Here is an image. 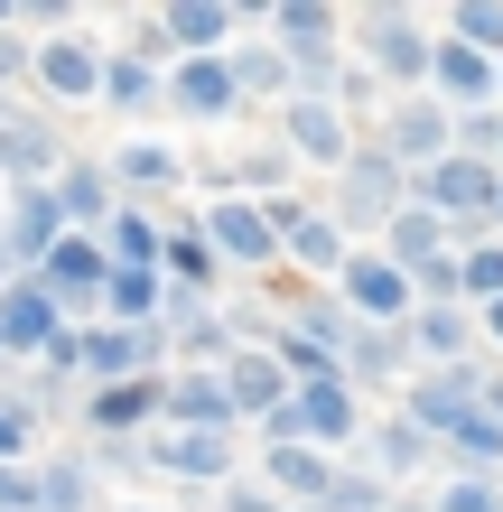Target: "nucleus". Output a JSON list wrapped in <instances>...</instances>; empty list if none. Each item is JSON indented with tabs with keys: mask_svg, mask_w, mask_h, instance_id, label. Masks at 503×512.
Segmentation results:
<instances>
[{
	"mask_svg": "<svg viewBox=\"0 0 503 512\" xmlns=\"http://www.w3.org/2000/svg\"><path fill=\"white\" fill-rule=\"evenodd\" d=\"M0 243H10V270H19V280L66 243V205H56V187H10V196H0Z\"/></svg>",
	"mask_w": 503,
	"mask_h": 512,
	"instance_id": "obj_15",
	"label": "nucleus"
},
{
	"mask_svg": "<svg viewBox=\"0 0 503 512\" xmlns=\"http://www.w3.org/2000/svg\"><path fill=\"white\" fill-rule=\"evenodd\" d=\"M429 503H438V512H503V485H494V475H448Z\"/></svg>",
	"mask_w": 503,
	"mask_h": 512,
	"instance_id": "obj_43",
	"label": "nucleus"
},
{
	"mask_svg": "<svg viewBox=\"0 0 503 512\" xmlns=\"http://www.w3.org/2000/svg\"><path fill=\"white\" fill-rule=\"evenodd\" d=\"M28 75H38V47L19 28V0H0V94H28Z\"/></svg>",
	"mask_w": 503,
	"mask_h": 512,
	"instance_id": "obj_40",
	"label": "nucleus"
},
{
	"mask_svg": "<svg viewBox=\"0 0 503 512\" xmlns=\"http://www.w3.org/2000/svg\"><path fill=\"white\" fill-rule=\"evenodd\" d=\"M28 438H38V410L0 401V466H38V457H28Z\"/></svg>",
	"mask_w": 503,
	"mask_h": 512,
	"instance_id": "obj_44",
	"label": "nucleus"
},
{
	"mask_svg": "<svg viewBox=\"0 0 503 512\" xmlns=\"http://www.w3.org/2000/svg\"><path fill=\"white\" fill-rule=\"evenodd\" d=\"M28 280H38L75 326H94V317H103V289H112V252H103V233H66V243L28 270Z\"/></svg>",
	"mask_w": 503,
	"mask_h": 512,
	"instance_id": "obj_7",
	"label": "nucleus"
},
{
	"mask_svg": "<svg viewBox=\"0 0 503 512\" xmlns=\"http://www.w3.org/2000/svg\"><path fill=\"white\" fill-rule=\"evenodd\" d=\"M392 512H438V503H429V494H401V503H392Z\"/></svg>",
	"mask_w": 503,
	"mask_h": 512,
	"instance_id": "obj_49",
	"label": "nucleus"
},
{
	"mask_svg": "<svg viewBox=\"0 0 503 512\" xmlns=\"http://www.w3.org/2000/svg\"><path fill=\"white\" fill-rule=\"evenodd\" d=\"M103 252H112V270H159V252H168V215H150V205H122V215L103 224Z\"/></svg>",
	"mask_w": 503,
	"mask_h": 512,
	"instance_id": "obj_34",
	"label": "nucleus"
},
{
	"mask_svg": "<svg viewBox=\"0 0 503 512\" xmlns=\"http://www.w3.org/2000/svg\"><path fill=\"white\" fill-rule=\"evenodd\" d=\"M224 66H233V84H243V112L252 103H289V56L280 47H233Z\"/></svg>",
	"mask_w": 503,
	"mask_h": 512,
	"instance_id": "obj_38",
	"label": "nucleus"
},
{
	"mask_svg": "<svg viewBox=\"0 0 503 512\" xmlns=\"http://www.w3.org/2000/svg\"><path fill=\"white\" fill-rule=\"evenodd\" d=\"M215 512H289V503H280L271 485H252V475H233V485L215 494Z\"/></svg>",
	"mask_w": 503,
	"mask_h": 512,
	"instance_id": "obj_45",
	"label": "nucleus"
},
{
	"mask_svg": "<svg viewBox=\"0 0 503 512\" xmlns=\"http://www.w3.org/2000/svg\"><path fill=\"white\" fill-rule=\"evenodd\" d=\"M0 512H38V466H0Z\"/></svg>",
	"mask_w": 503,
	"mask_h": 512,
	"instance_id": "obj_46",
	"label": "nucleus"
},
{
	"mask_svg": "<svg viewBox=\"0 0 503 512\" xmlns=\"http://www.w3.org/2000/svg\"><path fill=\"white\" fill-rule=\"evenodd\" d=\"M19 112H28V103H19V94H0V131H10V122H19Z\"/></svg>",
	"mask_w": 503,
	"mask_h": 512,
	"instance_id": "obj_48",
	"label": "nucleus"
},
{
	"mask_svg": "<svg viewBox=\"0 0 503 512\" xmlns=\"http://www.w3.org/2000/svg\"><path fill=\"white\" fill-rule=\"evenodd\" d=\"M373 252H392L410 280H420V270H438V261H457V233H448V215H429V205H401L392 215V233H382Z\"/></svg>",
	"mask_w": 503,
	"mask_h": 512,
	"instance_id": "obj_31",
	"label": "nucleus"
},
{
	"mask_svg": "<svg viewBox=\"0 0 503 512\" xmlns=\"http://www.w3.org/2000/svg\"><path fill=\"white\" fill-rule=\"evenodd\" d=\"M401 494L382 485V475H364V466H336V494H327V512H392Z\"/></svg>",
	"mask_w": 503,
	"mask_h": 512,
	"instance_id": "obj_42",
	"label": "nucleus"
},
{
	"mask_svg": "<svg viewBox=\"0 0 503 512\" xmlns=\"http://www.w3.org/2000/svg\"><path fill=\"white\" fill-rule=\"evenodd\" d=\"M56 205H66V233H103L112 215H122V187H112V168L103 159H66V177H56Z\"/></svg>",
	"mask_w": 503,
	"mask_h": 512,
	"instance_id": "obj_27",
	"label": "nucleus"
},
{
	"mask_svg": "<svg viewBox=\"0 0 503 512\" xmlns=\"http://www.w3.org/2000/svg\"><path fill=\"white\" fill-rule=\"evenodd\" d=\"M410 364H476L485 336H476V308L466 298H438V308H410Z\"/></svg>",
	"mask_w": 503,
	"mask_h": 512,
	"instance_id": "obj_22",
	"label": "nucleus"
},
{
	"mask_svg": "<svg viewBox=\"0 0 503 512\" xmlns=\"http://www.w3.org/2000/svg\"><path fill=\"white\" fill-rule=\"evenodd\" d=\"M103 112H168V66H150V56H131V47H112L103 56Z\"/></svg>",
	"mask_w": 503,
	"mask_h": 512,
	"instance_id": "obj_32",
	"label": "nucleus"
},
{
	"mask_svg": "<svg viewBox=\"0 0 503 512\" xmlns=\"http://www.w3.org/2000/svg\"><path fill=\"white\" fill-rule=\"evenodd\" d=\"M103 56L112 47H94V38H38V75H28V94L38 103H103Z\"/></svg>",
	"mask_w": 503,
	"mask_h": 512,
	"instance_id": "obj_16",
	"label": "nucleus"
},
{
	"mask_svg": "<svg viewBox=\"0 0 503 512\" xmlns=\"http://www.w3.org/2000/svg\"><path fill=\"white\" fill-rule=\"evenodd\" d=\"M224 391H233V410H243V429H261V419H280V410H289V391H299V382L280 373V354H271V345H243V354L224 364Z\"/></svg>",
	"mask_w": 503,
	"mask_h": 512,
	"instance_id": "obj_24",
	"label": "nucleus"
},
{
	"mask_svg": "<svg viewBox=\"0 0 503 512\" xmlns=\"http://www.w3.org/2000/svg\"><path fill=\"white\" fill-rule=\"evenodd\" d=\"M66 308H56V298L38 289V280H10L0 289V364H47L56 345H66Z\"/></svg>",
	"mask_w": 503,
	"mask_h": 512,
	"instance_id": "obj_14",
	"label": "nucleus"
},
{
	"mask_svg": "<svg viewBox=\"0 0 503 512\" xmlns=\"http://www.w3.org/2000/svg\"><path fill=\"white\" fill-rule=\"evenodd\" d=\"M159 270H168V289H187V298H215L233 270L215 261V243H205V224L196 215H168V252H159Z\"/></svg>",
	"mask_w": 503,
	"mask_h": 512,
	"instance_id": "obj_29",
	"label": "nucleus"
},
{
	"mask_svg": "<svg viewBox=\"0 0 503 512\" xmlns=\"http://www.w3.org/2000/svg\"><path fill=\"white\" fill-rule=\"evenodd\" d=\"M261 28H271L280 56H336L345 10H327V0H271V10H261Z\"/></svg>",
	"mask_w": 503,
	"mask_h": 512,
	"instance_id": "obj_26",
	"label": "nucleus"
},
{
	"mask_svg": "<svg viewBox=\"0 0 503 512\" xmlns=\"http://www.w3.org/2000/svg\"><path fill=\"white\" fill-rule=\"evenodd\" d=\"M494 196H503V168L466 159V149H448L438 168L410 177V205H429V215H448V224H494Z\"/></svg>",
	"mask_w": 503,
	"mask_h": 512,
	"instance_id": "obj_8",
	"label": "nucleus"
},
{
	"mask_svg": "<svg viewBox=\"0 0 503 512\" xmlns=\"http://www.w3.org/2000/svg\"><path fill=\"white\" fill-rule=\"evenodd\" d=\"M150 19H159L168 56H233V28H243L252 10L243 0H168V10H150Z\"/></svg>",
	"mask_w": 503,
	"mask_h": 512,
	"instance_id": "obj_20",
	"label": "nucleus"
},
{
	"mask_svg": "<svg viewBox=\"0 0 503 512\" xmlns=\"http://www.w3.org/2000/svg\"><path fill=\"white\" fill-rule=\"evenodd\" d=\"M103 317H112V326H159V317H168V270H112Z\"/></svg>",
	"mask_w": 503,
	"mask_h": 512,
	"instance_id": "obj_36",
	"label": "nucleus"
},
{
	"mask_svg": "<svg viewBox=\"0 0 503 512\" xmlns=\"http://www.w3.org/2000/svg\"><path fill=\"white\" fill-rule=\"evenodd\" d=\"M438 457H448L457 475H503V419L476 410V419H457L448 438H438Z\"/></svg>",
	"mask_w": 503,
	"mask_h": 512,
	"instance_id": "obj_37",
	"label": "nucleus"
},
{
	"mask_svg": "<svg viewBox=\"0 0 503 512\" xmlns=\"http://www.w3.org/2000/svg\"><path fill=\"white\" fill-rule=\"evenodd\" d=\"M448 38L503 66V0H457V10H448Z\"/></svg>",
	"mask_w": 503,
	"mask_h": 512,
	"instance_id": "obj_39",
	"label": "nucleus"
},
{
	"mask_svg": "<svg viewBox=\"0 0 503 512\" xmlns=\"http://www.w3.org/2000/svg\"><path fill=\"white\" fill-rule=\"evenodd\" d=\"M168 112L177 122H243V84L224 56H177L168 66Z\"/></svg>",
	"mask_w": 503,
	"mask_h": 512,
	"instance_id": "obj_19",
	"label": "nucleus"
},
{
	"mask_svg": "<svg viewBox=\"0 0 503 512\" xmlns=\"http://www.w3.org/2000/svg\"><path fill=\"white\" fill-rule=\"evenodd\" d=\"M401 373H410V336H401V326H354V336H345V382L354 391H382Z\"/></svg>",
	"mask_w": 503,
	"mask_h": 512,
	"instance_id": "obj_33",
	"label": "nucleus"
},
{
	"mask_svg": "<svg viewBox=\"0 0 503 512\" xmlns=\"http://www.w3.org/2000/svg\"><path fill=\"white\" fill-rule=\"evenodd\" d=\"M494 233H503V196H494Z\"/></svg>",
	"mask_w": 503,
	"mask_h": 512,
	"instance_id": "obj_50",
	"label": "nucleus"
},
{
	"mask_svg": "<svg viewBox=\"0 0 503 512\" xmlns=\"http://www.w3.org/2000/svg\"><path fill=\"white\" fill-rule=\"evenodd\" d=\"M336 298H345L354 326H410V308H420V289H410V270L392 252H354L336 270Z\"/></svg>",
	"mask_w": 503,
	"mask_h": 512,
	"instance_id": "obj_11",
	"label": "nucleus"
},
{
	"mask_svg": "<svg viewBox=\"0 0 503 512\" xmlns=\"http://www.w3.org/2000/svg\"><path fill=\"white\" fill-rule=\"evenodd\" d=\"M140 466L150 475H168V485H233V438H187V429H159V438H140Z\"/></svg>",
	"mask_w": 503,
	"mask_h": 512,
	"instance_id": "obj_18",
	"label": "nucleus"
},
{
	"mask_svg": "<svg viewBox=\"0 0 503 512\" xmlns=\"http://www.w3.org/2000/svg\"><path fill=\"white\" fill-rule=\"evenodd\" d=\"M75 382L84 391H103V382H140V373H168V345H159V326H112V317H94V326H75Z\"/></svg>",
	"mask_w": 503,
	"mask_h": 512,
	"instance_id": "obj_4",
	"label": "nucleus"
},
{
	"mask_svg": "<svg viewBox=\"0 0 503 512\" xmlns=\"http://www.w3.org/2000/svg\"><path fill=\"white\" fill-rule=\"evenodd\" d=\"M122 512H159V503H122Z\"/></svg>",
	"mask_w": 503,
	"mask_h": 512,
	"instance_id": "obj_51",
	"label": "nucleus"
},
{
	"mask_svg": "<svg viewBox=\"0 0 503 512\" xmlns=\"http://www.w3.org/2000/svg\"><path fill=\"white\" fill-rule=\"evenodd\" d=\"M364 140H382V149H392V159H401L410 177H420V168H438V159L457 149V112L438 103V94H401V103L382 112V122H373Z\"/></svg>",
	"mask_w": 503,
	"mask_h": 512,
	"instance_id": "obj_12",
	"label": "nucleus"
},
{
	"mask_svg": "<svg viewBox=\"0 0 503 512\" xmlns=\"http://www.w3.org/2000/svg\"><path fill=\"white\" fill-rule=\"evenodd\" d=\"M280 149L336 177L354 149H364V131H354V112H345V103H308V94H289V103H280Z\"/></svg>",
	"mask_w": 503,
	"mask_h": 512,
	"instance_id": "obj_13",
	"label": "nucleus"
},
{
	"mask_svg": "<svg viewBox=\"0 0 503 512\" xmlns=\"http://www.w3.org/2000/svg\"><path fill=\"white\" fill-rule=\"evenodd\" d=\"M66 131L47 122V112H19L10 131H0V196L10 187H56V177H66Z\"/></svg>",
	"mask_w": 503,
	"mask_h": 512,
	"instance_id": "obj_17",
	"label": "nucleus"
},
{
	"mask_svg": "<svg viewBox=\"0 0 503 512\" xmlns=\"http://www.w3.org/2000/svg\"><path fill=\"white\" fill-rule=\"evenodd\" d=\"M261 215H271L280 261H289V270H327V289H336V270L354 261V243H345V224L327 215V205H308V196H271Z\"/></svg>",
	"mask_w": 503,
	"mask_h": 512,
	"instance_id": "obj_9",
	"label": "nucleus"
},
{
	"mask_svg": "<svg viewBox=\"0 0 503 512\" xmlns=\"http://www.w3.org/2000/svg\"><path fill=\"white\" fill-rule=\"evenodd\" d=\"M476 336H485V354H503V308H476Z\"/></svg>",
	"mask_w": 503,
	"mask_h": 512,
	"instance_id": "obj_47",
	"label": "nucleus"
},
{
	"mask_svg": "<svg viewBox=\"0 0 503 512\" xmlns=\"http://www.w3.org/2000/svg\"><path fill=\"white\" fill-rule=\"evenodd\" d=\"M103 168H112V187H122V205H131V196H177V187H187V159H177L168 140H122Z\"/></svg>",
	"mask_w": 503,
	"mask_h": 512,
	"instance_id": "obj_30",
	"label": "nucleus"
},
{
	"mask_svg": "<svg viewBox=\"0 0 503 512\" xmlns=\"http://www.w3.org/2000/svg\"><path fill=\"white\" fill-rule=\"evenodd\" d=\"M429 457H438V438H429V429H410L401 410H392V419H373V429H364V475H382L392 494H401V485H410V475H420Z\"/></svg>",
	"mask_w": 503,
	"mask_h": 512,
	"instance_id": "obj_28",
	"label": "nucleus"
},
{
	"mask_svg": "<svg viewBox=\"0 0 503 512\" xmlns=\"http://www.w3.org/2000/svg\"><path fill=\"white\" fill-rule=\"evenodd\" d=\"M429 94L448 103L457 122H466V112H494V103H503V66H494V56H476V47H457V38H438Z\"/></svg>",
	"mask_w": 503,
	"mask_h": 512,
	"instance_id": "obj_21",
	"label": "nucleus"
},
{
	"mask_svg": "<svg viewBox=\"0 0 503 512\" xmlns=\"http://www.w3.org/2000/svg\"><path fill=\"white\" fill-rule=\"evenodd\" d=\"M84 438H112V447H140V438H159L168 429V373H140V382H103V391H84Z\"/></svg>",
	"mask_w": 503,
	"mask_h": 512,
	"instance_id": "obj_6",
	"label": "nucleus"
},
{
	"mask_svg": "<svg viewBox=\"0 0 503 512\" xmlns=\"http://www.w3.org/2000/svg\"><path fill=\"white\" fill-rule=\"evenodd\" d=\"M485 373H494L485 354H476V364H420V373L401 382V419H410V429H429V438H448L457 419L485 410Z\"/></svg>",
	"mask_w": 503,
	"mask_h": 512,
	"instance_id": "obj_5",
	"label": "nucleus"
},
{
	"mask_svg": "<svg viewBox=\"0 0 503 512\" xmlns=\"http://www.w3.org/2000/svg\"><path fill=\"white\" fill-rule=\"evenodd\" d=\"M38 512H103V475H94V457H47L38 466Z\"/></svg>",
	"mask_w": 503,
	"mask_h": 512,
	"instance_id": "obj_35",
	"label": "nucleus"
},
{
	"mask_svg": "<svg viewBox=\"0 0 503 512\" xmlns=\"http://www.w3.org/2000/svg\"><path fill=\"white\" fill-rule=\"evenodd\" d=\"M261 485H271L289 512H317L336 494V457H317V447H261Z\"/></svg>",
	"mask_w": 503,
	"mask_h": 512,
	"instance_id": "obj_25",
	"label": "nucleus"
},
{
	"mask_svg": "<svg viewBox=\"0 0 503 512\" xmlns=\"http://www.w3.org/2000/svg\"><path fill=\"white\" fill-rule=\"evenodd\" d=\"M364 391H354L345 373L327 382H299L289 391V410L280 419H261V447H317V457H345V447H364Z\"/></svg>",
	"mask_w": 503,
	"mask_h": 512,
	"instance_id": "obj_1",
	"label": "nucleus"
},
{
	"mask_svg": "<svg viewBox=\"0 0 503 512\" xmlns=\"http://www.w3.org/2000/svg\"><path fill=\"white\" fill-rule=\"evenodd\" d=\"M354 38H364V75L373 84H401V94H429V66H438V38L410 10H392V0H373V10L345 19Z\"/></svg>",
	"mask_w": 503,
	"mask_h": 512,
	"instance_id": "obj_3",
	"label": "nucleus"
},
{
	"mask_svg": "<svg viewBox=\"0 0 503 512\" xmlns=\"http://www.w3.org/2000/svg\"><path fill=\"white\" fill-rule=\"evenodd\" d=\"M168 429H187V438H233L243 429L224 373H168Z\"/></svg>",
	"mask_w": 503,
	"mask_h": 512,
	"instance_id": "obj_23",
	"label": "nucleus"
},
{
	"mask_svg": "<svg viewBox=\"0 0 503 512\" xmlns=\"http://www.w3.org/2000/svg\"><path fill=\"white\" fill-rule=\"evenodd\" d=\"M401 205H410V168H401L382 140H364V149L336 168V205H327V215L345 224V243H354V252H373L382 233H392Z\"/></svg>",
	"mask_w": 503,
	"mask_h": 512,
	"instance_id": "obj_2",
	"label": "nucleus"
},
{
	"mask_svg": "<svg viewBox=\"0 0 503 512\" xmlns=\"http://www.w3.org/2000/svg\"><path fill=\"white\" fill-rule=\"evenodd\" d=\"M457 280H466V308H503V233L476 252H457Z\"/></svg>",
	"mask_w": 503,
	"mask_h": 512,
	"instance_id": "obj_41",
	"label": "nucleus"
},
{
	"mask_svg": "<svg viewBox=\"0 0 503 512\" xmlns=\"http://www.w3.org/2000/svg\"><path fill=\"white\" fill-rule=\"evenodd\" d=\"M196 224H205V243H215L224 270H243V280L280 270V233H271V215H261V196H215Z\"/></svg>",
	"mask_w": 503,
	"mask_h": 512,
	"instance_id": "obj_10",
	"label": "nucleus"
}]
</instances>
